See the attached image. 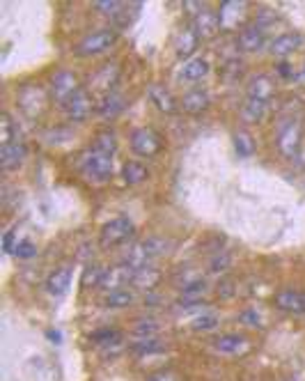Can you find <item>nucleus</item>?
<instances>
[{"mask_svg":"<svg viewBox=\"0 0 305 381\" xmlns=\"http://www.w3.org/2000/svg\"><path fill=\"white\" fill-rule=\"evenodd\" d=\"M25 159V145L21 140H14L10 145H0V168L14 170L23 163Z\"/></svg>","mask_w":305,"mask_h":381,"instance_id":"obj_16","label":"nucleus"},{"mask_svg":"<svg viewBox=\"0 0 305 381\" xmlns=\"http://www.w3.org/2000/svg\"><path fill=\"white\" fill-rule=\"evenodd\" d=\"M197 42H200V37L195 35L193 25H191V28H184V30L177 35V39H175V51H177V56H179V58L191 56V53H193V51L197 49Z\"/></svg>","mask_w":305,"mask_h":381,"instance_id":"obj_23","label":"nucleus"},{"mask_svg":"<svg viewBox=\"0 0 305 381\" xmlns=\"http://www.w3.org/2000/svg\"><path fill=\"white\" fill-rule=\"evenodd\" d=\"M211 345H214V349L221 354H239L246 347V338L236 336V333H228V336H218Z\"/></svg>","mask_w":305,"mask_h":381,"instance_id":"obj_25","label":"nucleus"},{"mask_svg":"<svg viewBox=\"0 0 305 381\" xmlns=\"http://www.w3.org/2000/svg\"><path fill=\"white\" fill-rule=\"evenodd\" d=\"M301 44H303V35H298V32H284V35L276 37L273 42H271L269 51H271V56H276V58H287L294 51L301 49Z\"/></svg>","mask_w":305,"mask_h":381,"instance_id":"obj_15","label":"nucleus"},{"mask_svg":"<svg viewBox=\"0 0 305 381\" xmlns=\"http://www.w3.org/2000/svg\"><path fill=\"white\" fill-rule=\"evenodd\" d=\"M19 106L28 117H39L46 108V92L42 90V85H25L19 95Z\"/></svg>","mask_w":305,"mask_h":381,"instance_id":"obj_9","label":"nucleus"},{"mask_svg":"<svg viewBox=\"0 0 305 381\" xmlns=\"http://www.w3.org/2000/svg\"><path fill=\"white\" fill-rule=\"evenodd\" d=\"M134 276H136V269L127 262H122L119 266H112V269H106V276L101 280V287L108 292H115V290H124L129 283H134Z\"/></svg>","mask_w":305,"mask_h":381,"instance_id":"obj_10","label":"nucleus"},{"mask_svg":"<svg viewBox=\"0 0 305 381\" xmlns=\"http://www.w3.org/2000/svg\"><path fill=\"white\" fill-rule=\"evenodd\" d=\"M103 276H106V269L103 266H99V264H92V266H88V269L83 271V287H101V280H103Z\"/></svg>","mask_w":305,"mask_h":381,"instance_id":"obj_33","label":"nucleus"},{"mask_svg":"<svg viewBox=\"0 0 305 381\" xmlns=\"http://www.w3.org/2000/svg\"><path fill=\"white\" fill-rule=\"evenodd\" d=\"M117 42V32L115 30H97L85 35L81 42L76 44V56L78 58H92L99 56V53H106L112 44Z\"/></svg>","mask_w":305,"mask_h":381,"instance_id":"obj_4","label":"nucleus"},{"mask_svg":"<svg viewBox=\"0 0 305 381\" xmlns=\"http://www.w3.org/2000/svg\"><path fill=\"white\" fill-rule=\"evenodd\" d=\"M158 280H161V273H158L156 269H151V266H143V269H136L134 283L131 285L143 287V290H154Z\"/></svg>","mask_w":305,"mask_h":381,"instance_id":"obj_28","label":"nucleus"},{"mask_svg":"<svg viewBox=\"0 0 305 381\" xmlns=\"http://www.w3.org/2000/svg\"><path fill=\"white\" fill-rule=\"evenodd\" d=\"M95 108H97L95 102H92V97L83 88L78 90L67 104H62V111H64V115H67L69 122H85Z\"/></svg>","mask_w":305,"mask_h":381,"instance_id":"obj_8","label":"nucleus"},{"mask_svg":"<svg viewBox=\"0 0 305 381\" xmlns=\"http://www.w3.org/2000/svg\"><path fill=\"white\" fill-rule=\"evenodd\" d=\"M147 95H149V99H151V104H154L161 113H168V115H172V113H175V111L179 108L177 99L172 97L170 90H165L163 85H158V83L149 85Z\"/></svg>","mask_w":305,"mask_h":381,"instance_id":"obj_18","label":"nucleus"},{"mask_svg":"<svg viewBox=\"0 0 305 381\" xmlns=\"http://www.w3.org/2000/svg\"><path fill=\"white\" fill-rule=\"evenodd\" d=\"M14 235H16L14 230L5 232V237H3V251L5 253H14V249H16V246H14Z\"/></svg>","mask_w":305,"mask_h":381,"instance_id":"obj_42","label":"nucleus"},{"mask_svg":"<svg viewBox=\"0 0 305 381\" xmlns=\"http://www.w3.org/2000/svg\"><path fill=\"white\" fill-rule=\"evenodd\" d=\"M158 331V326H156V322H138L136 324V333L138 336H147V338H154V333Z\"/></svg>","mask_w":305,"mask_h":381,"instance_id":"obj_41","label":"nucleus"},{"mask_svg":"<svg viewBox=\"0 0 305 381\" xmlns=\"http://www.w3.org/2000/svg\"><path fill=\"white\" fill-rule=\"evenodd\" d=\"M278 69H280V76H291V71H289L291 67H289L287 62H282L280 67H278Z\"/></svg>","mask_w":305,"mask_h":381,"instance_id":"obj_45","label":"nucleus"},{"mask_svg":"<svg viewBox=\"0 0 305 381\" xmlns=\"http://www.w3.org/2000/svg\"><path fill=\"white\" fill-rule=\"evenodd\" d=\"M124 106H127V99H124L122 95H119V92H108V95H103L101 99H99V104H97V113L101 117H115V115H119V113L124 111Z\"/></svg>","mask_w":305,"mask_h":381,"instance_id":"obj_19","label":"nucleus"},{"mask_svg":"<svg viewBox=\"0 0 305 381\" xmlns=\"http://www.w3.org/2000/svg\"><path fill=\"white\" fill-rule=\"evenodd\" d=\"M204 292H207V283H204V280H200V278L188 280V283H184V287H182V297H184V301H195V299H200Z\"/></svg>","mask_w":305,"mask_h":381,"instance_id":"obj_31","label":"nucleus"},{"mask_svg":"<svg viewBox=\"0 0 305 381\" xmlns=\"http://www.w3.org/2000/svg\"><path fill=\"white\" fill-rule=\"evenodd\" d=\"M209 104H211V99H209V95L204 90H191V92L184 95L182 104H179V106H182L186 113H191V115H197V113L207 111Z\"/></svg>","mask_w":305,"mask_h":381,"instance_id":"obj_21","label":"nucleus"},{"mask_svg":"<svg viewBox=\"0 0 305 381\" xmlns=\"http://www.w3.org/2000/svg\"><path fill=\"white\" fill-rule=\"evenodd\" d=\"M301 138H303V129L298 119H287L280 131H278V150H280L282 157L287 159H296L298 152H301Z\"/></svg>","mask_w":305,"mask_h":381,"instance_id":"obj_5","label":"nucleus"},{"mask_svg":"<svg viewBox=\"0 0 305 381\" xmlns=\"http://www.w3.org/2000/svg\"><path fill=\"white\" fill-rule=\"evenodd\" d=\"M37 253V246L32 244V242H19L16 244V249H14V255L19 259H30L32 255Z\"/></svg>","mask_w":305,"mask_h":381,"instance_id":"obj_39","label":"nucleus"},{"mask_svg":"<svg viewBox=\"0 0 305 381\" xmlns=\"http://www.w3.org/2000/svg\"><path fill=\"white\" fill-rule=\"evenodd\" d=\"M193 30L200 39H211L221 32V19H218V12H211L204 8L200 14L193 16Z\"/></svg>","mask_w":305,"mask_h":381,"instance_id":"obj_12","label":"nucleus"},{"mask_svg":"<svg viewBox=\"0 0 305 381\" xmlns=\"http://www.w3.org/2000/svg\"><path fill=\"white\" fill-rule=\"evenodd\" d=\"M216 326H218V317L216 315H209V312H202L200 317L193 319L191 329L197 331V333H204V331H214Z\"/></svg>","mask_w":305,"mask_h":381,"instance_id":"obj_36","label":"nucleus"},{"mask_svg":"<svg viewBox=\"0 0 305 381\" xmlns=\"http://www.w3.org/2000/svg\"><path fill=\"white\" fill-rule=\"evenodd\" d=\"M92 150H97V152H101V154L112 157L117 152V138H115V133H112V131H101L95 140H92Z\"/></svg>","mask_w":305,"mask_h":381,"instance_id":"obj_30","label":"nucleus"},{"mask_svg":"<svg viewBox=\"0 0 305 381\" xmlns=\"http://www.w3.org/2000/svg\"><path fill=\"white\" fill-rule=\"evenodd\" d=\"M228 266H230V255H228V253H218V255L211 259L209 269L214 273H221V271L228 269Z\"/></svg>","mask_w":305,"mask_h":381,"instance_id":"obj_40","label":"nucleus"},{"mask_svg":"<svg viewBox=\"0 0 305 381\" xmlns=\"http://www.w3.org/2000/svg\"><path fill=\"white\" fill-rule=\"evenodd\" d=\"M234 150L239 157H250L255 152V143H253V136L246 131H239L234 136Z\"/></svg>","mask_w":305,"mask_h":381,"instance_id":"obj_32","label":"nucleus"},{"mask_svg":"<svg viewBox=\"0 0 305 381\" xmlns=\"http://www.w3.org/2000/svg\"><path fill=\"white\" fill-rule=\"evenodd\" d=\"M81 90L78 88V78L74 76V71L69 69H60L51 81V97L56 99L58 104H67L76 92Z\"/></svg>","mask_w":305,"mask_h":381,"instance_id":"obj_7","label":"nucleus"},{"mask_svg":"<svg viewBox=\"0 0 305 381\" xmlns=\"http://www.w3.org/2000/svg\"><path fill=\"white\" fill-rule=\"evenodd\" d=\"M117 78H119L117 65H115V62H112V65L108 62V65H103L101 69H97V73L92 76L90 85H92L95 90H103L106 95H108V92H112V88H115Z\"/></svg>","mask_w":305,"mask_h":381,"instance_id":"obj_17","label":"nucleus"},{"mask_svg":"<svg viewBox=\"0 0 305 381\" xmlns=\"http://www.w3.org/2000/svg\"><path fill=\"white\" fill-rule=\"evenodd\" d=\"M134 299H136V294L124 287V290H115V292L106 294L103 303H106V308H127L129 303H134Z\"/></svg>","mask_w":305,"mask_h":381,"instance_id":"obj_29","label":"nucleus"},{"mask_svg":"<svg viewBox=\"0 0 305 381\" xmlns=\"http://www.w3.org/2000/svg\"><path fill=\"white\" fill-rule=\"evenodd\" d=\"M264 42H267V32H264L262 25H246V28H241V32H239V49H241L243 53H255L260 51Z\"/></svg>","mask_w":305,"mask_h":381,"instance_id":"obj_13","label":"nucleus"},{"mask_svg":"<svg viewBox=\"0 0 305 381\" xmlns=\"http://www.w3.org/2000/svg\"><path fill=\"white\" fill-rule=\"evenodd\" d=\"M271 95H273V81L269 76H255L248 85V97L250 99H260V102H269Z\"/></svg>","mask_w":305,"mask_h":381,"instance_id":"obj_24","label":"nucleus"},{"mask_svg":"<svg viewBox=\"0 0 305 381\" xmlns=\"http://www.w3.org/2000/svg\"><path fill=\"white\" fill-rule=\"evenodd\" d=\"M78 165H81L83 175L88 179H95V182H106L112 175V157L101 154L97 150H88L85 154L78 159Z\"/></svg>","mask_w":305,"mask_h":381,"instance_id":"obj_3","label":"nucleus"},{"mask_svg":"<svg viewBox=\"0 0 305 381\" xmlns=\"http://www.w3.org/2000/svg\"><path fill=\"white\" fill-rule=\"evenodd\" d=\"M69 285H71V269L69 266H60L46 280V292L53 294V297H62L69 290Z\"/></svg>","mask_w":305,"mask_h":381,"instance_id":"obj_20","label":"nucleus"},{"mask_svg":"<svg viewBox=\"0 0 305 381\" xmlns=\"http://www.w3.org/2000/svg\"><path fill=\"white\" fill-rule=\"evenodd\" d=\"M276 305L289 315H305V294L296 290H280L276 294Z\"/></svg>","mask_w":305,"mask_h":381,"instance_id":"obj_14","label":"nucleus"},{"mask_svg":"<svg viewBox=\"0 0 305 381\" xmlns=\"http://www.w3.org/2000/svg\"><path fill=\"white\" fill-rule=\"evenodd\" d=\"M172 249V242L163 237H147L143 239V242L134 244L127 253V259L124 262L131 264L134 269H143V266H149L151 259L165 255V253H170Z\"/></svg>","mask_w":305,"mask_h":381,"instance_id":"obj_1","label":"nucleus"},{"mask_svg":"<svg viewBox=\"0 0 305 381\" xmlns=\"http://www.w3.org/2000/svg\"><path fill=\"white\" fill-rule=\"evenodd\" d=\"M131 150L138 157L151 159L163 150V138L154 129H149V126H143V129H136L131 133Z\"/></svg>","mask_w":305,"mask_h":381,"instance_id":"obj_6","label":"nucleus"},{"mask_svg":"<svg viewBox=\"0 0 305 381\" xmlns=\"http://www.w3.org/2000/svg\"><path fill=\"white\" fill-rule=\"evenodd\" d=\"M92 338H95V343H97L99 347H112V345H119V343H122V333L115 331V329L97 331Z\"/></svg>","mask_w":305,"mask_h":381,"instance_id":"obj_35","label":"nucleus"},{"mask_svg":"<svg viewBox=\"0 0 305 381\" xmlns=\"http://www.w3.org/2000/svg\"><path fill=\"white\" fill-rule=\"evenodd\" d=\"M296 81L301 83V85H305V69H301V73H298V76H296Z\"/></svg>","mask_w":305,"mask_h":381,"instance_id":"obj_46","label":"nucleus"},{"mask_svg":"<svg viewBox=\"0 0 305 381\" xmlns=\"http://www.w3.org/2000/svg\"><path fill=\"white\" fill-rule=\"evenodd\" d=\"M209 73V62L207 60H202V58H193V60H188L186 65L182 67V71H179V78L182 81H202L204 76Z\"/></svg>","mask_w":305,"mask_h":381,"instance_id":"obj_22","label":"nucleus"},{"mask_svg":"<svg viewBox=\"0 0 305 381\" xmlns=\"http://www.w3.org/2000/svg\"><path fill=\"white\" fill-rule=\"evenodd\" d=\"M267 108H269V102H260V99L248 97L241 108V117L246 119V122H260V119L267 115Z\"/></svg>","mask_w":305,"mask_h":381,"instance_id":"obj_26","label":"nucleus"},{"mask_svg":"<svg viewBox=\"0 0 305 381\" xmlns=\"http://www.w3.org/2000/svg\"><path fill=\"white\" fill-rule=\"evenodd\" d=\"M147 165L141 163V161H127L122 165V177L127 184H141L147 179Z\"/></svg>","mask_w":305,"mask_h":381,"instance_id":"obj_27","label":"nucleus"},{"mask_svg":"<svg viewBox=\"0 0 305 381\" xmlns=\"http://www.w3.org/2000/svg\"><path fill=\"white\" fill-rule=\"evenodd\" d=\"M161 349H163V345L158 343L156 338H145V340H141V343L134 345L136 354H154V351H161Z\"/></svg>","mask_w":305,"mask_h":381,"instance_id":"obj_38","label":"nucleus"},{"mask_svg":"<svg viewBox=\"0 0 305 381\" xmlns=\"http://www.w3.org/2000/svg\"><path fill=\"white\" fill-rule=\"evenodd\" d=\"M14 133H16L14 122H12V117L8 115V113H3V115H0V143H3V145L14 143V140H16Z\"/></svg>","mask_w":305,"mask_h":381,"instance_id":"obj_34","label":"nucleus"},{"mask_svg":"<svg viewBox=\"0 0 305 381\" xmlns=\"http://www.w3.org/2000/svg\"><path fill=\"white\" fill-rule=\"evenodd\" d=\"M149 381H184V379L179 377V374H175V372H158Z\"/></svg>","mask_w":305,"mask_h":381,"instance_id":"obj_44","label":"nucleus"},{"mask_svg":"<svg viewBox=\"0 0 305 381\" xmlns=\"http://www.w3.org/2000/svg\"><path fill=\"white\" fill-rule=\"evenodd\" d=\"M124 8H127V3H117V0H110V3H108V0H101V3L95 5L97 12H101V14L110 16V19H115Z\"/></svg>","mask_w":305,"mask_h":381,"instance_id":"obj_37","label":"nucleus"},{"mask_svg":"<svg viewBox=\"0 0 305 381\" xmlns=\"http://www.w3.org/2000/svg\"><path fill=\"white\" fill-rule=\"evenodd\" d=\"M134 232H136L134 220H131L129 216H117L101 227L99 244H101V249H117V246L127 244L129 239L134 237Z\"/></svg>","mask_w":305,"mask_h":381,"instance_id":"obj_2","label":"nucleus"},{"mask_svg":"<svg viewBox=\"0 0 305 381\" xmlns=\"http://www.w3.org/2000/svg\"><path fill=\"white\" fill-rule=\"evenodd\" d=\"M49 338H51V340H60V333H53V331H49Z\"/></svg>","mask_w":305,"mask_h":381,"instance_id":"obj_47","label":"nucleus"},{"mask_svg":"<svg viewBox=\"0 0 305 381\" xmlns=\"http://www.w3.org/2000/svg\"><path fill=\"white\" fill-rule=\"evenodd\" d=\"M241 322H246L250 326H260V315H257V310H246L241 312Z\"/></svg>","mask_w":305,"mask_h":381,"instance_id":"obj_43","label":"nucleus"},{"mask_svg":"<svg viewBox=\"0 0 305 381\" xmlns=\"http://www.w3.org/2000/svg\"><path fill=\"white\" fill-rule=\"evenodd\" d=\"M246 12H248V3H223L221 12H218V19H221V30H236L239 25L246 21Z\"/></svg>","mask_w":305,"mask_h":381,"instance_id":"obj_11","label":"nucleus"}]
</instances>
